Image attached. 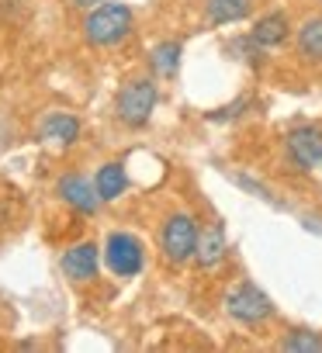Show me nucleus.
I'll return each instance as SVG.
<instances>
[{
    "mask_svg": "<svg viewBox=\"0 0 322 353\" xmlns=\"http://www.w3.org/2000/svg\"><path fill=\"white\" fill-rule=\"evenodd\" d=\"M73 4H77V8H97L101 0H73Z\"/></svg>",
    "mask_w": 322,
    "mask_h": 353,
    "instance_id": "obj_17",
    "label": "nucleus"
},
{
    "mask_svg": "<svg viewBox=\"0 0 322 353\" xmlns=\"http://www.w3.org/2000/svg\"><path fill=\"white\" fill-rule=\"evenodd\" d=\"M298 52L308 63H322V18H308L298 28Z\"/></svg>",
    "mask_w": 322,
    "mask_h": 353,
    "instance_id": "obj_13",
    "label": "nucleus"
},
{
    "mask_svg": "<svg viewBox=\"0 0 322 353\" xmlns=\"http://www.w3.org/2000/svg\"><path fill=\"white\" fill-rule=\"evenodd\" d=\"M181 56H184L181 42H159V46L152 49V56H149V66H152L159 77H174L177 66H181Z\"/></svg>",
    "mask_w": 322,
    "mask_h": 353,
    "instance_id": "obj_15",
    "label": "nucleus"
},
{
    "mask_svg": "<svg viewBox=\"0 0 322 353\" xmlns=\"http://www.w3.org/2000/svg\"><path fill=\"white\" fill-rule=\"evenodd\" d=\"M250 14V0H208V21L212 25H232Z\"/></svg>",
    "mask_w": 322,
    "mask_h": 353,
    "instance_id": "obj_14",
    "label": "nucleus"
},
{
    "mask_svg": "<svg viewBox=\"0 0 322 353\" xmlns=\"http://www.w3.org/2000/svg\"><path fill=\"white\" fill-rule=\"evenodd\" d=\"M104 260L111 267V274L118 277H135L145 267V250L132 232H111L104 243Z\"/></svg>",
    "mask_w": 322,
    "mask_h": 353,
    "instance_id": "obj_4",
    "label": "nucleus"
},
{
    "mask_svg": "<svg viewBox=\"0 0 322 353\" xmlns=\"http://www.w3.org/2000/svg\"><path fill=\"white\" fill-rule=\"evenodd\" d=\"M225 312L236 319V322H246V325H253V322H263L270 312H274V305H270V298L256 288V284H239V288H232L229 294H225Z\"/></svg>",
    "mask_w": 322,
    "mask_h": 353,
    "instance_id": "obj_5",
    "label": "nucleus"
},
{
    "mask_svg": "<svg viewBox=\"0 0 322 353\" xmlns=\"http://www.w3.org/2000/svg\"><path fill=\"white\" fill-rule=\"evenodd\" d=\"M132 32V11L125 4H97L83 21V35L90 46H118Z\"/></svg>",
    "mask_w": 322,
    "mask_h": 353,
    "instance_id": "obj_1",
    "label": "nucleus"
},
{
    "mask_svg": "<svg viewBox=\"0 0 322 353\" xmlns=\"http://www.w3.org/2000/svg\"><path fill=\"white\" fill-rule=\"evenodd\" d=\"M59 198L70 205V208H77V212H83V215H94L97 208H101V194H97V188L87 181V176H80V173H66V176H59Z\"/></svg>",
    "mask_w": 322,
    "mask_h": 353,
    "instance_id": "obj_7",
    "label": "nucleus"
},
{
    "mask_svg": "<svg viewBox=\"0 0 322 353\" xmlns=\"http://www.w3.org/2000/svg\"><path fill=\"white\" fill-rule=\"evenodd\" d=\"M198 222L188 215V212H177L167 219L163 225V236H159V246H163V256L170 263H188L194 260V250H198Z\"/></svg>",
    "mask_w": 322,
    "mask_h": 353,
    "instance_id": "obj_2",
    "label": "nucleus"
},
{
    "mask_svg": "<svg viewBox=\"0 0 322 353\" xmlns=\"http://www.w3.org/2000/svg\"><path fill=\"white\" fill-rule=\"evenodd\" d=\"M194 260H198L205 270H212V267H219V263L225 260V232H222V225H212L205 236H198Z\"/></svg>",
    "mask_w": 322,
    "mask_h": 353,
    "instance_id": "obj_11",
    "label": "nucleus"
},
{
    "mask_svg": "<svg viewBox=\"0 0 322 353\" xmlns=\"http://www.w3.org/2000/svg\"><path fill=\"white\" fill-rule=\"evenodd\" d=\"M94 188L101 194V201H118L128 188V176H125V166L121 163H104L94 176Z\"/></svg>",
    "mask_w": 322,
    "mask_h": 353,
    "instance_id": "obj_9",
    "label": "nucleus"
},
{
    "mask_svg": "<svg viewBox=\"0 0 322 353\" xmlns=\"http://www.w3.org/2000/svg\"><path fill=\"white\" fill-rule=\"evenodd\" d=\"M97 263H101V253H97L94 243H77V246H70L63 253V274L70 281H77V284L94 281L97 277Z\"/></svg>",
    "mask_w": 322,
    "mask_h": 353,
    "instance_id": "obj_8",
    "label": "nucleus"
},
{
    "mask_svg": "<svg viewBox=\"0 0 322 353\" xmlns=\"http://www.w3.org/2000/svg\"><path fill=\"white\" fill-rule=\"evenodd\" d=\"M156 101H159V90H156L152 80H132V83H125L121 94H118V118H121L125 125L139 128V125L149 121Z\"/></svg>",
    "mask_w": 322,
    "mask_h": 353,
    "instance_id": "obj_3",
    "label": "nucleus"
},
{
    "mask_svg": "<svg viewBox=\"0 0 322 353\" xmlns=\"http://www.w3.org/2000/svg\"><path fill=\"white\" fill-rule=\"evenodd\" d=\"M288 35H291V25H288V18H284L281 11H274V14H267V18H260V21L253 25V42H256L260 49H274V46H281Z\"/></svg>",
    "mask_w": 322,
    "mask_h": 353,
    "instance_id": "obj_10",
    "label": "nucleus"
},
{
    "mask_svg": "<svg viewBox=\"0 0 322 353\" xmlns=\"http://www.w3.org/2000/svg\"><path fill=\"white\" fill-rule=\"evenodd\" d=\"M284 350H288V353H291V350H308V353H315V350H322V339L312 336V332H291V336L284 339Z\"/></svg>",
    "mask_w": 322,
    "mask_h": 353,
    "instance_id": "obj_16",
    "label": "nucleus"
},
{
    "mask_svg": "<svg viewBox=\"0 0 322 353\" xmlns=\"http://www.w3.org/2000/svg\"><path fill=\"white\" fill-rule=\"evenodd\" d=\"M42 139L59 142V145H73V142L80 139V121H77L73 114L56 111V114H49V118L42 121Z\"/></svg>",
    "mask_w": 322,
    "mask_h": 353,
    "instance_id": "obj_12",
    "label": "nucleus"
},
{
    "mask_svg": "<svg viewBox=\"0 0 322 353\" xmlns=\"http://www.w3.org/2000/svg\"><path fill=\"white\" fill-rule=\"evenodd\" d=\"M288 156L301 170H315L322 163V128L319 125H298L288 132Z\"/></svg>",
    "mask_w": 322,
    "mask_h": 353,
    "instance_id": "obj_6",
    "label": "nucleus"
}]
</instances>
